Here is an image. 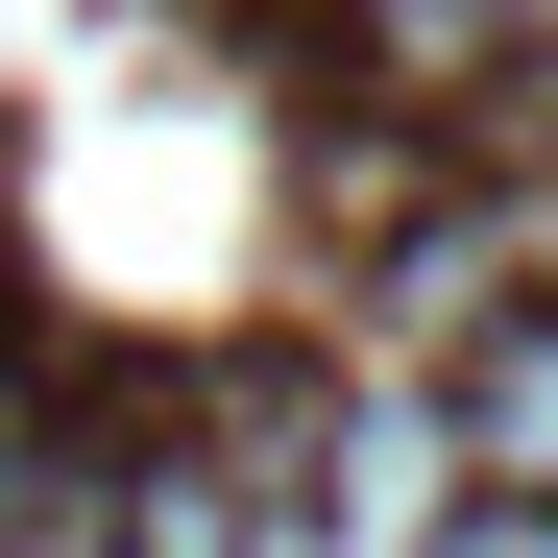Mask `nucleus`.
Returning <instances> with one entry per match:
<instances>
[{
    "label": "nucleus",
    "instance_id": "f257e3e1",
    "mask_svg": "<svg viewBox=\"0 0 558 558\" xmlns=\"http://www.w3.org/2000/svg\"><path fill=\"white\" fill-rule=\"evenodd\" d=\"M437 437H461V486H534V510H558V316L461 340V413H437Z\"/></svg>",
    "mask_w": 558,
    "mask_h": 558
},
{
    "label": "nucleus",
    "instance_id": "f03ea898",
    "mask_svg": "<svg viewBox=\"0 0 558 558\" xmlns=\"http://www.w3.org/2000/svg\"><path fill=\"white\" fill-rule=\"evenodd\" d=\"M413 558H558V510H534V486H461V510H437Z\"/></svg>",
    "mask_w": 558,
    "mask_h": 558
}]
</instances>
